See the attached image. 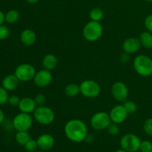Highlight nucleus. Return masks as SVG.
I'll use <instances>...</instances> for the list:
<instances>
[{"mask_svg": "<svg viewBox=\"0 0 152 152\" xmlns=\"http://www.w3.org/2000/svg\"><path fill=\"white\" fill-rule=\"evenodd\" d=\"M35 152H46V151H42V150H40V151H36Z\"/></svg>", "mask_w": 152, "mask_h": 152, "instance_id": "40", "label": "nucleus"}, {"mask_svg": "<svg viewBox=\"0 0 152 152\" xmlns=\"http://www.w3.org/2000/svg\"><path fill=\"white\" fill-rule=\"evenodd\" d=\"M139 151L140 152H152V142L149 140L142 141Z\"/></svg>", "mask_w": 152, "mask_h": 152, "instance_id": "28", "label": "nucleus"}, {"mask_svg": "<svg viewBox=\"0 0 152 152\" xmlns=\"http://www.w3.org/2000/svg\"><path fill=\"white\" fill-rule=\"evenodd\" d=\"M15 139L19 145L25 146V144L31 139V137L28 131H23V132H17L15 135Z\"/></svg>", "mask_w": 152, "mask_h": 152, "instance_id": "20", "label": "nucleus"}, {"mask_svg": "<svg viewBox=\"0 0 152 152\" xmlns=\"http://www.w3.org/2000/svg\"><path fill=\"white\" fill-rule=\"evenodd\" d=\"M91 126L94 130L102 131L107 129L111 123L109 114L105 111H98L91 117L90 120Z\"/></svg>", "mask_w": 152, "mask_h": 152, "instance_id": "7", "label": "nucleus"}, {"mask_svg": "<svg viewBox=\"0 0 152 152\" xmlns=\"http://www.w3.org/2000/svg\"><path fill=\"white\" fill-rule=\"evenodd\" d=\"M37 105L36 104L34 99L31 97H23L20 99L18 108L19 111L22 113H26V114H31L34 113L35 109L37 108Z\"/></svg>", "mask_w": 152, "mask_h": 152, "instance_id": "15", "label": "nucleus"}, {"mask_svg": "<svg viewBox=\"0 0 152 152\" xmlns=\"http://www.w3.org/2000/svg\"><path fill=\"white\" fill-rule=\"evenodd\" d=\"M112 96L118 102H125L129 95V89L127 86L123 82H116L111 87Z\"/></svg>", "mask_w": 152, "mask_h": 152, "instance_id": "10", "label": "nucleus"}, {"mask_svg": "<svg viewBox=\"0 0 152 152\" xmlns=\"http://www.w3.org/2000/svg\"><path fill=\"white\" fill-rule=\"evenodd\" d=\"M145 1H148V2H152V0H145Z\"/></svg>", "mask_w": 152, "mask_h": 152, "instance_id": "41", "label": "nucleus"}, {"mask_svg": "<svg viewBox=\"0 0 152 152\" xmlns=\"http://www.w3.org/2000/svg\"><path fill=\"white\" fill-rule=\"evenodd\" d=\"M89 16H90L91 20L100 22V21H102L104 18V12L99 7H94L91 10Z\"/></svg>", "mask_w": 152, "mask_h": 152, "instance_id": "23", "label": "nucleus"}, {"mask_svg": "<svg viewBox=\"0 0 152 152\" xmlns=\"http://www.w3.org/2000/svg\"><path fill=\"white\" fill-rule=\"evenodd\" d=\"M34 100H35L36 104L37 106H42L45 105L46 102V97L43 94H38L34 97Z\"/></svg>", "mask_w": 152, "mask_h": 152, "instance_id": "31", "label": "nucleus"}, {"mask_svg": "<svg viewBox=\"0 0 152 152\" xmlns=\"http://www.w3.org/2000/svg\"><path fill=\"white\" fill-rule=\"evenodd\" d=\"M86 141L88 142H92L94 141V137L91 134H88L86 138Z\"/></svg>", "mask_w": 152, "mask_h": 152, "instance_id": "37", "label": "nucleus"}, {"mask_svg": "<svg viewBox=\"0 0 152 152\" xmlns=\"http://www.w3.org/2000/svg\"><path fill=\"white\" fill-rule=\"evenodd\" d=\"M114 152H128V151H125L124 149H123V148H121V149H118V150H117V151H115Z\"/></svg>", "mask_w": 152, "mask_h": 152, "instance_id": "39", "label": "nucleus"}, {"mask_svg": "<svg viewBox=\"0 0 152 152\" xmlns=\"http://www.w3.org/2000/svg\"><path fill=\"white\" fill-rule=\"evenodd\" d=\"M80 94L87 98H95L100 94V86L94 80H84L80 85Z\"/></svg>", "mask_w": 152, "mask_h": 152, "instance_id": "6", "label": "nucleus"}, {"mask_svg": "<svg viewBox=\"0 0 152 152\" xmlns=\"http://www.w3.org/2000/svg\"><path fill=\"white\" fill-rule=\"evenodd\" d=\"M38 148L40 150L47 151L53 148L55 144L54 137L50 134H41L37 140Z\"/></svg>", "mask_w": 152, "mask_h": 152, "instance_id": "13", "label": "nucleus"}, {"mask_svg": "<svg viewBox=\"0 0 152 152\" xmlns=\"http://www.w3.org/2000/svg\"><path fill=\"white\" fill-rule=\"evenodd\" d=\"M20 41L25 46L33 45L37 41V34L31 29L24 30L20 34Z\"/></svg>", "mask_w": 152, "mask_h": 152, "instance_id": "17", "label": "nucleus"}, {"mask_svg": "<svg viewBox=\"0 0 152 152\" xmlns=\"http://www.w3.org/2000/svg\"><path fill=\"white\" fill-rule=\"evenodd\" d=\"M107 130H108V134L110 135H112V136H117L120 133V127H119L118 124L114 123L112 122L107 128Z\"/></svg>", "mask_w": 152, "mask_h": 152, "instance_id": "26", "label": "nucleus"}, {"mask_svg": "<svg viewBox=\"0 0 152 152\" xmlns=\"http://www.w3.org/2000/svg\"><path fill=\"white\" fill-rule=\"evenodd\" d=\"M25 1L28 3H29V4H36V3L38 2L39 0H25Z\"/></svg>", "mask_w": 152, "mask_h": 152, "instance_id": "38", "label": "nucleus"}, {"mask_svg": "<svg viewBox=\"0 0 152 152\" xmlns=\"http://www.w3.org/2000/svg\"><path fill=\"white\" fill-rule=\"evenodd\" d=\"M143 130L148 136L152 137V118L145 120L143 123Z\"/></svg>", "mask_w": 152, "mask_h": 152, "instance_id": "27", "label": "nucleus"}, {"mask_svg": "<svg viewBox=\"0 0 152 152\" xmlns=\"http://www.w3.org/2000/svg\"><path fill=\"white\" fill-rule=\"evenodd\" d=\"M141 140L134 134H126L123 135L120 141L121 148L128 152H137L140 150Z\"/></svg>", "mask_w": 152, "mask_h": 152, "instance_id": "5", "label": "nucleus"}, {"mask_svg": "<svg viewBox=\"0 0 152 152\" xmlns=\"http://www.w3.org/2000/svg\"><path fill=\"white\" fill-rule=\"evenodd\" d=\"M34 83L37 87L44 88L47 87L51 83L53 80V76H52L50 71L46 69L40 70L36 73L34 78Z\"/></svg>", "mask_w": 152, "mask_h": 152, "instance_id": "11", "label": "nucleus"}, {"mask_svg": "<svg viewBox=\"0 0 152 152\" xmlns=\"http://www.w3.org/2000/svg\"><path fill=\"white\" fill-rule=\"evenodd\" d=\"M128 113L125 109L123 105H117L113 107L109 113L110 118L112 123L121 124L126 121L128 117Z\"/></svg>", "mask_w": 152, "mask_h": 152, "instance_id": "12", "label": "nucleus"}, {"mask_svg": "<svg viewBox=\"0 0 152 152\" xmlns=\"http://www.w3.org/2000/svg\"><path fill=\"white\" fill-rule=\"evenodd\" d=\"M19 82L20 81L15 74H8L2 80L1 86L7 91H12L17 88Z\"/></svg>", "mask_w": 152, "mask_h": 152, "instance_id": "16", "label": "nucleus"}, {"mask_svg": "<svg viewBox=\"0 0 152 152\" xmlns=\"http://www.w3.org/2000/svg\"><path fill=\"white\" fill-rule=\"evenodd\" d=\"M10 35V30L6 25H0V40H4Z\"/></svg>", "mask_w": 152, "mask_h": 152, "instance_id": "30", "label": "nucleus"}, {"mask_svg": "<svg viewBox=\"0 0 152 152\" xmlns=\"http://www.w3.org/2000/svg\"><path fill=\"white\" fill-rule=\"evenodd\" d=\"M9 96L7 91L3 87H0V105H4L8 102Z\"/></svg>", "mask_w": 152, "mask_h": 152, "instance_id": "29", "label": "nucleus"}, {"mask_svg": "<svg viewBox=\"0 0 152 152\" xmlns=\"http://www.w3.org/2000/svg\"><path fill=\"white\" fill-rule=\"evenodd\" d=\"M34 118L36 121L43 126H48L55 120L54 111L47 106H37L34 111Z\"/></svg>", "mask_w": 152, "mask_h": 152, "instance_id": "4", "label": "nucleus"}, {"mask_svg": "<svg viewBox=\"0 0 152 152\" xmlns=\"http://www.w3.org/2000/svg\"><path fill=\"white\" fill-rule=\"evenodd\" d=\"M36 73L35 68L28 63L18 65L14 71V74L20 82H29L34 80Z\"/></svg>", "mask_w": 152, "mask_h": 152, "instance_id": "8", "label": "nucleus"}, {"mask_svg": "<svg viewBox=\"0 0 152 152\" xmlns=\"http://www.w3.org/2000/svg\"><path fill=\"white\" fill-rule=\"evenodd\" d=\"M12 124L17 132L28 131L33 125V117L30 114L20 112L15 116Z\"/></svg>", "mask_w": 152, "mask_h": 152, "instance_id": "9", "label": "nucleus"}, {"mask_svg": "<svg viewBox=\"0 0 152 152\" xmlns=\"http://www.w3.org/2000/svg\"><path fill=\"white\" fill-rule=\"evenodd\" d=\"M65 94L66 96L69 97H74L77 96L80 94V86L75 84V83H71L68 84L65 88Z\"/></svg>", "mask_w": 152, "mask_h": 152, "instance_id": "21", "label": "nucleus"}, {"mask_svg": "<svg viewBox=\"0 0 152 152\" xmlns=\"http://www.w3.org/2000/svg\"><path fill=\"white\" fill-rule=\"evenodd\" d=\"M20 18V13L17 10L12 9L7 11L5 14V22L8 24H14Z\"/></svg>", "mask_w": 152, "mask_h": 152, "instance_id": "22", "label": "nucleus"}, {"mask_svg": "<svg viewBox=\"0 0 152 152\" xmlns=\"http://www.w3.org/2000/svg\"><path fill=\"white\" fill-rule=\"evenodd\" d=\"M144 25L147 31L152 34V14H149L145 18L144 20Z\"/></svg>", "mask_w": 152, "mask_h": 152, "instance_id": "32", "label": "nucleus"}, {"mask_svg": "<svg viewBox=\"0 0 152 152\" xmlns=\"http://www.w3.org/2000/svg\"><path fill=\"white\" fill-rule=\"evenodd\" d=\"M4 114L2 111V110L0 108V125L4 122Z\"/></svg>", "mask_w": 152, "mask_h": 152, "instance_id": "36", "label": "nucleus"}, {"mask_svg": "<svg viewBox=\"0 0 152 152\" xmlns=\"http://www.w3.org/2000/svg\"><path fill=\"white\" fill-rule=\"evenodd\" d=\"M140 41L141 45L143 46L145 48H152V34L148 31H143L140 36Z\"/></svg>", "mask_w": 152, "mask_h": 152, "instance_id": "19", "label": "nucleus"}, {"mask_svg": "<svg viewBox=\"0 0 152 152\" xmlns=\"http://www.w3.org/2000/svg\"><path fill=\"white\" fill-rule=\"evenodd\" d=\"M141 43L139 39L135 37L128 38L123 42V49L125 53L128 54H134L140 50L141 47Z\"/></svg>", "mask_w": 152, "mask_h": 152, "instance_id": "14", "label": "nucleus"}, {"mask_svg": "<svg viewBox=\"0 0 152 152\" xmlns=\"http://www.w3.org/2000/svg\"><path fill=\"white\" fill-rule=\"evenodd\" d=\"M103 28L99 22L91 20L87 22L83 29V35L88 42H96L102 37Z\"/></svg>", "mask_w": 152, "mask_h": 152, "instance_id": "3", "label": "nucleus"}, {"mask_svg": "<svg viewBox=\"0 0 152 152\" xmlns=\"http://www.w3.org/2000/svg\"><path fill=\"white\" fill-rule=\"evenodd\" d=\"M133 66L137 74L141 77H147L152 74V59L147 55L137 56L133 61Z\"/></svg>", "mask_w": 152, "mask_h": 152, "instance_id": "2", "label": "nucleus"}, {"mask_svg": "<svg viewBox=\"0 0 152 152\" xmlns=\"http://www.w3.org/2000/svg\"><path fill=\"white\" fill-rule=\"evenodd\" d=\"M123 106H124L126 111H127L128 114H134L137 111V105L134 101H125Z\"/></svg>", "mask_w": 152, "mask_h": 152, "instance_id": "24", "label": "nucleus"}, {"mask_svg": "<svg viewBox=\"0 0 152 152\" xmlns=\"http://www.w3.org/2000/svg\"><path fill=\"white\" fill-rule=\"evenodd\" d=\"M64 132L69 140L74 142H82L86 140L88 127L83 120L73 119L67 122L64 127Z\"/></svg>", "mask_w": 152, "mask_h": 152, "instance_id": "1", "label": "nucleus"}, {"mask_svg": "<svg viewBox=\"0 0 152 152\" xmlns=\"http://www.w3.org/2000/svg\"><path fill=\"white\" fill-rule=\"evenodd\" d=\"M129 55L128 53H124L120 56V61H121L123 63H126L129 61Z\"/></svg>", "mask_w": 152, "mask_h": 152, "instance_id": "34", "label": "nucleus"}, {"mask_svg": "<svg viewBox=\"0 0 152 152\" xmlns=\"http://www.w3.org/2000/svg\"><path fill=\"white\" fill-rule=\"evenodd\" d=\"M20 98L19 97L16 95H11V96H9L8 99V103L10 104L11 106L13 107H16L18 106L19 104V102H20Z\"/></svg>", "mask_w": 152, "mask_h": 152, "instance_id": "33", "label": "nucleus"}, {"mask_svg": "<svg viewBox=\"0 0 152 152\" xmlns=\"http://www.w3.org/2000/svg\"><path fill=\"white\" fill-rule=\"evenodd\" d=\"M4 22H5V15L1 10H0V25H3Z\"/></svg>", "mask_w": 152, "mask_h": 152, "instance_id": "35", "label": "nucleus"}, {"mask_svg": "<svg viewBox=\"0 0 152 152\" xmlns=\"http://www.w3.org/2000/svg\"><path fill=\"white\" fill-rule=\"evenodd\" d=\"M42 66L45 69L52 71L57 66L58 60L56 56L52 53L46 54L42 59Z\"/></svg>", "mask_w": 152, "mask_h": 152, "instance_id": "18", "label": "nucleus"}, {"mask_svg": "<svg viewBox=\"0 0 152 152\" xmlns=\"http://www.w3.org/2000/svg\"><path fill=\"white\" fill-rule=\"evenodd\" d=\"M25 148L26 151L28 152H35L37 151L38 148V144H37V140L31 139L25 145Z\"/></svg>", "mask_w": 152, "mask_h": 152, "instance_id": "25", "label": "nucleus"}]
</instances>
